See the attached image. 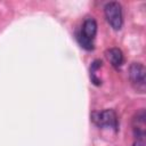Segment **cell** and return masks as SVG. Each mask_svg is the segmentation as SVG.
<instances>
[{"instance_id":"1","label":"cell","mask_w":146,"mask_h":146,"mask_svg":"<svg viewBox=\"0 0 146 146\" xmlns=\"http://www.w3.org/2000/svg\"><path fill=\"white\" fill-rule=\"evenodd\" d=\"M97 34V23L94 18H87L80 31L76 33V40L79 44L86 50H92L95 48L94 41Z\"/></svg>"},{"instance_id":"2","label":"cell","mask_w":146,"mask_h":146,"mask_svg":"<svg viewBox=\"0 0 146 146\" xmlns=\"http://www.w3.org/2000/svg\"><path fill=\"white\" fill-rule=\"evenodd\" d=\"M91 121L99 128H108L117 131V115L114 110H104L91 113Z\"/></svg>"},{"instance_id":"3","label":"cell","mask_w":146,"mask_h":146,"mask_svg":"<svg viewBox=\"0 0 146 146\" xmlns=\"http://www.w3.org/2000/svg\"><path fill=\"white\" fill-rule=\"evenodd\" d=\"M104 14L106 21L114 30H120L123 24V15H122V7L116 1L107 2L104 7Z\"/></svg>"},{"instance_id":"4","label":"cell","mask_w":146,"mask_h":146,"mask_svg":"<svg viewBox=\"0 0 146 146\" xmlns=\"http://www.w3.org/2000/svg\"><path fill=\"white\" fill-rule=\"evenodd\" d=\"M128 74H129V79H130V82L133 86V88L138 92H145V89H146L145 66L141 63H136V62L131 63V65L129 66Z\"/></svg>"},{"instance_id":"5","label":"cell","mask_w":146,"mask_h":146,"mask_svg":"<svg viewBox=\"0 0 146 146\" xmlns=\"http://www.w3.org/2000/svg\"><path fill=\"white\" fill-rule=\"evenodd\" d=\"M105 56L107 58V60L111 63V65L115 68H120L123 64V54L121 51V49L119 48H110L105 51Z\"/></svg>"},{"instance_id":"6","label":"cell","mask_w":146,"mask_h":146,"mask_svg":"<svg viewBox=\"0 0 146 146\" xmlns=\"http://www.w3.org/2000/svg\"><path fill=\"white\" fill-rule=\"evenodd\" d=\"M146 143H145V137H139V138H136L135 143L132 146H145Z\"/></svg>"}]
</instances>
